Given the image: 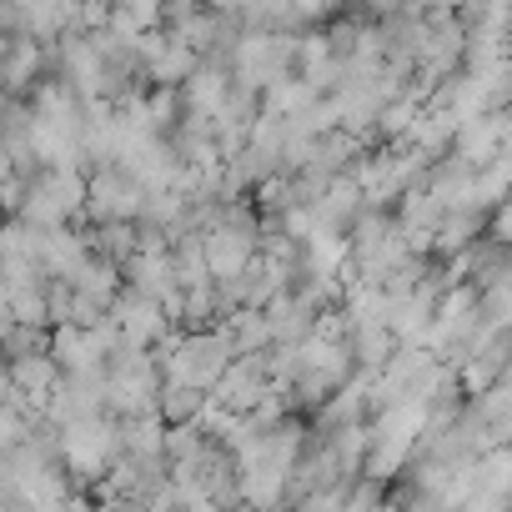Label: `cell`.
<instances>
[{
    "label": "cell",
    "mask_w": 512,
    "mask_h": 512,
    "mask_svg": "<svg viewBox=\"0 0 512 512\" xmlns=\"http://www.w3.org/2000/svg\"><path fill=\"white\" fill-rule=\"evenodd\" d=\"M11 397H16V387H11V367L0 362V407H11Z\"/></svg>",
    "instance_id": "14"
},
{
    "label": "cell",
    "mask_w": 512,
    "mask_h": 512,
    "mask_svg": "<svg viewBox=\"0 0 512 512\" xmlns=\"http://www.w3.org/2000/svg\"><path fill=\"white\" fill-rule=\"evenodd\" d=\"M226 101H231V61H201L196 66V76L181 86V111L191 116V121H216L221 111H226Z\"/></svg>",
    "instance_id": "5"
},
{
    "label": "cell",
    "mask_w": 512,
    "mask_h": 512,
    "mask_svg": "<svg viewBox=\"0 0 512 512\" xmlns=\"http://www.w3.org/2000/svg\"><path fill=\"white\" fill-rule=\"evenodd\" d=\"M236 362V347L221 327H201V332H181L176 342L166 337V352H161V382L166 387H191L201 397L216 392V382L231 372Z\"/></svg>",
    "instance_id": "1"
},
{
    "label": "cell",
    "mask_w": 512,
    "mask_h": 512,
    "mask_svg": "<svg viewBox=\"0 0 512 512\" xmlns=\"http://www.w3.org/2000/svg\"><path fill=\"white\" fill-rule=\"evenodd\" d=\"M61 462L81 482H106V472L121 462V422L86 417V422L61 427Z\"/></svg>",
    "instance_id": "3"
},
{
    "label": "cell",
    "mask_w": 512,
    "mask_h": 512,
    "mask_svg": "<svg viewBox=\"0 0 512 512\" xmlns=\"http://www.w3.org/2000/svg\"><path fill=\"white\" fill-rule=\"evenodd\" d=\"M51 357H56L61 377H106V357L91 342V332H81V327H56L51 332Z\"/></svg>",
    "instance_id": "9"
},
{
    "label": "cell",
    "mask_w": 512,
    "mask_h": 512,
    "mask_svg": "<svg viewBox=\"0 0 512 512\" xmlns=\"http://www.w3.org/2000/svg\"><path fill=\"white\" fill-rule=\"evenodd\" d=\"M146 191L126 176V171H91V181H86V216L96 221V226H111V221H131V226H141V216H146Z\"/></svg>",
    "instance_id": "4"
},
{
    "label": "cell",
    "mask_w": 512,
    "mask_h": 512,
    "mask_svg": "<svg viewBox=\"0 0 512 512\" xmlns=\"http://www.w3.org/2000/svg\"><path fill=\"white\" fill-rule=\"evenodd\" d=\"M482 231V216H447L442 221V231H437V251H467L472 246V236Z\"/></svg>",
    "instance_id": "12"
},
{
    "label": "cell",
    "mask_w": 512,
    "mask_h": 512,
    "mask_svg": "<svg viewBox=\"0 0 512 512\" xmlns=\"http://www.w3.org/2000/svg\"><path fill=\"white\" fill-rule=\"evenodd\" d=\"M46 312H51V327H71L76 317V292L66 282H46Z\"/></svg>",
    "instance_id": "13"
},
{
    "label": "cell",
    "mask_w": 512,
    "mask_h": 512,
    "mask_svg": "<svg viewBox=\"0 0 512 512\" xmlns=\"http://www.w3.org/2000/svg\"><path fill=\"white\" fill-rule=\"evenodd\" d=\"M116 327H121V337L131 342V347H141V352H151L156 342H166V312L151 302V297H136L131 287H121V297L111 302V312H106Z\"/></svg>",
    "instance_id": "6"
},
{
    "label": "cell",
    "mask_w": 512,
    "mask_h": 512,
    "mask_svg": "<svg viewBox=\"0 0 512 512\" xmlns=\"http://www.w3.org/2000/svg\"><path fill=\"white\" fill-rule=\"evenodd\" d=\"M287 487H292V472L277 467V462L236 467V497H241L246 512H277L287 502Z\"/></svg>",
    "instance_id": "7"
},
{
    "label": "cell",
    "mask_w": 512,
    "mask_h": 512,
    "mask_svg": "<svg viewBox=\"0 0 512 512\" xmlns=\"http://www.w3.org/2000/svg\"><path fill=\"white\" fill-rule=\"evenodd\" d=\"M317 302L302 297V292H282L272 307H267V322H272V342L277 347H302L312 332H317Z\"/></svg>",
    "instance_id": "8"
},
{
    "label": "cell",
    "mask_w": 512,
    "mask_h": 512,
    "mask_svg": "<svg viewBox=\"0 0 512 512\" xmlns=\"http://www.w3.org/2000/svg\"><path fill=\"white\" fill-rule=\"evenodd\" d=\"M66 287H71L81 302H96V307L111 312V302L121 297V267L101 262V256H86V262L76 267V277H71Z\"/></svg>",
    "instance_id": "11"
},
{
    "label": "cell",
    "mask_w": 512,
    "mask_h": 512,
    "mask_svg": "<svg viewBox=\"0 0 512 512\" xmlns=\"http://www.w3.org/2000/svg\"><path fill=\"white\" fill-rule=\"evenodd\" d=\"M201 251H206L211 282L226 287V282H241V277L251 272V262L262 256V236H256V221H251L241 206H231V211H221V216L206 226Z\"/></svg>",
    "instance_id": "2"
},
{
    "label": "cell",
    "mask_w": 512,
    "mask_h": 512,
    "mask_svg": "<svg viewBox=\"0 0 512 512\" xmlns=\"http://www.w3.org/2000/svg\"><path fill=\"white\" fill-rule=\"evenodd\" d=\"M86 256H91V251H86V241H81L71 226H61V231H41L36 262H41V277H46V282H71Z\"/></svg>",
    "instance_id": "10"
}]
</instances>
